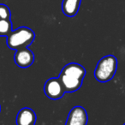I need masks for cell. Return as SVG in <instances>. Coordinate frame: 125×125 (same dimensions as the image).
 <instances>
[{
  "mask_svg": "<svg viewBox=\"0 0 125 125\" xmlns=\"http://www.w3.org/2000/svg\"><path fill=\"white\" fill-rule=\"evenodd\" d=\"M86 75V70L77 62H70L62 69L59 80L65 93H74L81 88Z\"/></svg>",
  "mask_w": 125,
  "mask_h": 125,
  "instance_id": "cell-1",
  "label": "cell"
},
{
  "mask_svg": "<svg viewBox=\"0 0 125 125\" xmlns=\"http://www.w3.org/2000/svg\"><path fill=\"white\" fill-rule=\"evenodd\" d=\"M35 33L31 28L27 27H20L16 30H12L7 36V45L12 50H19L28 47L33 42Z\"/></svg>",
  "mask_w": 125,
  "mask_h": 125,
  "instance_id": "cell-2",
  "label": "cell"
},
{
  "mask_svg": "<svg viewBox=\"0 0 125 125\" xmlns=\"http://www.w3.org/2000/svg\"><path fill=\"white\" fill-rule=\"evenodd\" d=\"M117 69V60L113 55L102 57L98 62L94 70L96 80L100 82H107L114 77Z\"/></svg>",
  "mask_w": 125,
  "mask_h": 125,
  "instance_id": "cell-3",
  "label": "cell"
},
{
  "mask_svg": "<svg viewBox=\"0 0 125 125\" xmlns=\"http://www.w3.org/2000/svg\"><path fill=\"white\" fill-rule=\"evenodd\" d=\"M44 92L49 99L52 100L60 99L64 95L65 90L62 87L59 78L53 77L51 78L45 82L44 86Z\"/></svg>",
  "mask_w": 125,
  "mask_h": 125,
  "instance_id": "cell-4",
  "label": "cell"
},
{
  "mask_svg": "<svg viewBox=\"0 0 125 125\" xmlns=\"http://www.w3.org/2000/svg\"><path fill=\"white\" fill-rule=\"evenodd\" d=\"M87 111L82 106H75L69 113L65 125H87Z\"/></svg>",
  "mask_w": 125,
  "mask_h": 125,
  "instance_id": "cell-5",
  "label": "cell"
},
{
  "mask_svg": "<svg viewBox=\"0 0 125 125\" xmlns=\"http://www.w3.org/2000/svg\"><path fill=\"white\" fill-rule=\"evenodd\" d=\"M15 62L20 68H28L34 62V54L31 50L26 47L16 50L14 56Z\"/></svg>",
  "mask_w": 125,
  "mask_h": 125,
  "instance_id": "cell-6",
  "label": "cell"
},
{
  "mask_svg": "<svg viewBox=\"0 0 125 125\" xmlns=\"http://www.w3.org/2000/svg\"><path fill=\"white\" fill-rule=\"evenodd\" d=\"M36 114L32 109L28 107L22 108L19 111L16 116L17 125H35Z\"/></svg>",
  "mask_w": 125,
  "mask_h": 125,
  "instance_id": "cell-7",
  "label": "cell"
},
{
  "mask_svg": "<svg viewBox=\"0 0 125 125\" xmlns=\"http://www.w3.org/2000/svg\"><path fill=\"white\" fill-rule=\"evenodd\" d=\"M81 3H82V0H62V13L68 17H74L78 13Z\"/></svg>",
  "mask_w": 125,
  "mask_h": 125,
  "instance_id": "cell-8",
  "label": "cell"
},
{
  "mask_svg": "<svg viewBox=\"0 0 125 125\" xmlns=\"http://www.w3.org/2000/svg\"><path fill=\"white\" fill-rule=\"evenodd\" d=\"M12 32V22L10 19H0V36L7 37Z\"/></svg>",
  "mask_w": 125,
  "mask_h": 125,
  "instance_id": "cell-9",
  "label": "cell"
},
{
  "mask_svg": "<svg viewBox=\"0 0 125 125\" xmlns=\"http://www.w3.org/2000/svg\"><path fill=\"white\" fill-rule=\"evenodd\" d=\"M10 10L5 4H0V19H10Z\"/></svg>",
  "mask_w": 125,
  "mask_h": 125,
  "instance_id": "cell-10",
  "label": "cell"
},
{
  "mask_svg": "<svg viewBox=\"0 0 125 125\" xmlns=\"http://www.w3.org/2000/svg\"><path fill=\"white\" fill-rule=\"evenodd\" d=\"M0 111H1V105H0Z\"/></svg>",
  "mask_w": 125,
  "mask_h": 125,
  "instance_id": "cell-11",
  "label": "cell"
},
{
  "mask_svg": "<svg viewBox=\"0 0 125 125\" xmlns=\"http://www.w3.org/2000/svg\"><path fill=\"white\" fill-rule=\"evenodd\" d=\"M123 125H125V123H124V124H123Z\"/></svg>",
  "mask_w": 125,
  "mask_h": 125,
  "instance_id": "cell-12",
  "label": "cell"
}]
</instances>
